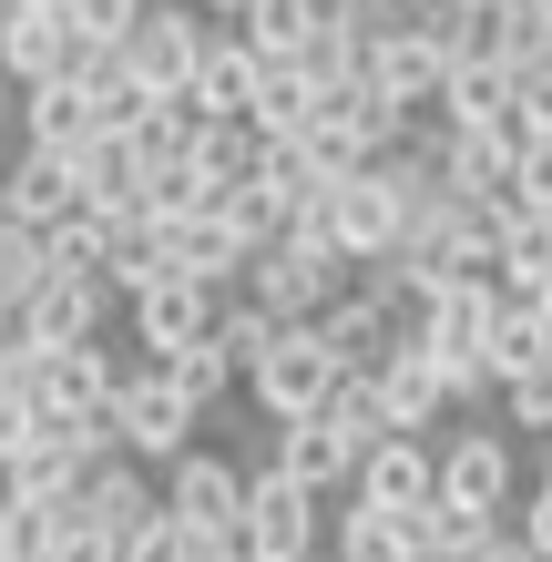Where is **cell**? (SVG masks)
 <instances>
[{"mask_svg": "<svg viewBox=\"0 0 552 562\" xmlns=\"http://www.w3.org/2000/svg\"><path fill=\"white\" fill-rule=\"evenodd\" d=\"M165 379L184 389L194 409H215L225 389H246V369H236V358H225V338H205V348H184V358H165Z\"/></svg>", "mask_w": 552, "mask_h": 562, "instance_id": "30", "label": "cell"}, {"mask_svg": "<svg viewBox=\"0 0 552 562\" xmlns=\"http://www.w3.org/2000/svg\"><path fill=\"white\" fill-rule=\"evenodd\" d=\"M317 103H328V92H317L297 61H267V82H256V144H307L317 134Z\"/></svg>", "mask_w": 552, "mask_h": 562, "instance_id": "23", "label": "cell"}, {"mask_svg": "<svg viewBox=\"0 0 552 562\" xmlns=\"http://www.w3.org/2000/svg\"><path fill=\"white\" fill-rule=\"evenodd\" d=\"M0 113H21V72H11V61H0Z\"/></svg>", "mask_w": 552, "mask_h": 562, "instance_id": "42", "label": "cell"}, {"mask_svg": "<svg viewBox=\"0 0 552 562\" xmlns=\"http://www.w3.org/2000/svg\"><path fill=\"white\" fill-rule=\"evenodd\" d=\"M328 11H348V0H328Z\"/></svg>", "mask_w": 552, "mask_h": 562, "instance_id": "46", "label": "cell"}, {"mask_svg": "<svg viewBox=\"0 0 552 562\" xmlns=\"http://www.w3.org/2000/svg\"><path fill=\"white\" fill-rule=\"evenodd\" d=\"M511 82H522V113H511V123H522V144H552V52L532 61V72H511Z\"/></svg>", "mask_w": 552, "mask_h": 562, "instance_id": "35", "label": "cell"}, {"mask_svg": "<svg viewBox=\"0 0 552 562\" xmlns=\"http://www.w3.org/2000/svg\"><path fill=\"white\" fill-rule=\"evenodd\" d=\"M92 134H103V82L61 72V82H31V92H21V144H42V154H82Z\"/></svg>", "mask_w": 552, "mask_h": 562, "instance_id": "16", "label": "cell"}, {"mask_svg": "<svg viewBox=\"0 0 552 562\" xmlns=\"http://www.w3.org/2000/svg\"><path fill=\"white\" fill-rule=\"evenodd\" d=\"M0 215H11V225H42V236H52L61 215H82V164H72V154L21 144V154H11V175H0Z\"/></svg>", "mask_w": 552, "mask_h": 562, "instance_id": "14", "label": "cell"}, {"mask_svg": "<svg viewBox=\"0 0 552 562\" xmlns=\"http://www.w3.org/2000/svg\"><path fill=\"white\" fill-rule=\"evenodd\" d=\"M532 358H552V317H532V307H511V317H502V338H492V358H481V369H492V379L511 389V379L532 369Z\"/></svg>", "mask_w": 552, "mask_h": 562, "instance_id": "31", "label": "cell"}, {"mask_svg": "<svg viewBox=\"0 0 552 562\" xmlns=\"http://www.w3.org/2000/svg\"><path fill=\"white\" fill-rule=\"evenodd\" d=\"M256 164H267V144H256V123H194V154H184V175L215 194H236V184H256Z\"/></svg>", "mask_w": 552, "mask_h": 562, "instance_id": "24", "label": "cell"}, {"mask_svg": "<svg viewBox=\"0 0 552 562\" xmlns=\"http://www.w3.org/2000/svg\"><path fill=\"white\" fill-rule=\"evenodd\" d=\"M236 296H246V286H205V277H174V286L134 296V348H154V369H165V358H184V348L215 338Z\"/></svg>", "mask_w": 552, "mask_h": 562, "instance_id": "7", "label": "cell"}, {"mask_svg": "<svg viewBox=\"0 0 552 562\" xmlns=\"http://www.w3.org/2000/svg\"><path fill=\"white\" fill-rule=\"evenodd\" d=\"M194 11H205V21H246L256 0H194Z\"/></svg>", "mask_w": 552, "mask_h": 562, "instance_id": "41", "label": "cell"}, {"mask_svg": "<svg viewBox=\"0 0 552 562\" xmlns=\"http://www.w3.org/2000/svg\"><path fill=\"white\" fill-rule=\"evenodd\" d=\"M369 92H388L399 113H419V123H430V113H440V92H450V52H440L419 21L379 31V42H369Z\"/></svg>", "mask_w": 552, "mask_h": 562, "instance_id": "10", "label": "cell"}, {"mask_svg": "<svg viewBox=\"0 0 552 562\" xmlns=\"http://www.w3.org/2000/svg\"><path fill=\"white\" fill-rule=\"evenodd\" d=\"M502 286H511V307H532V317H552V267H542V277H502Z\"/></svg>", "mask_w": 552, "mask_h": 562, "instance_id": "39", "label": "cell"}, {"mask_svg": "<svg viewBox=\"0 0 552 562\" xmlns=\"http://www.w3.org/2000/svg\"><path fill=\"white\" fill-rule=\"evenodd\" d=\"M328 419H338V429H348V440H359V450L399 440V429H388V400H379V379H348L338 400H328Z\"/></svg>", "mask_w": 552, "mask_h": 562, "instance_id": "32", "label": "cell"}, {"mask_svg": "<svg viewBox=\"0 0 552 562\" xmlns=\"http://www.w3.org/2000/svg\"><path fill=\"white\" fill-rule=\"evenodd\" d=\"M522 11H542V21H552V0H522Z\"/></svg>", "mask_w": 552, "mask_h": 562, "instance_id": "45", "label": "cell"}, {"mask_svg": "<svg viewBox=\"0 0 552 562\" xmlns=\"http://www.w3.org/2000/svg\"><path fill=\"white\" fill-rule=\"evenodd\" d=\"M72 521L103 532V542H134V532L165 521V491L144 481V460H92V481L72 491Z\"/></svg>", "mask_w": 552, "mask_h": 562, "instance_id": "12", "label": "cell"}, {"mask_svg": "<svg viewBox=\"0 0 552 562\" xmlns=\"http://www.w3.org/2000/svg\"><path fill=\"white\" fill-rule=\"evenodd\" d=\"M52 277H61L52 236H42V225H11V215H0V307H31Z\"/></svg>", "mask_w": 552, "mask_h": 562, "instance_id": "27", "label": "cell"}, {"mask_svg": "<svg viewBox=\"0 0 552 562\" xmlns=\"http://www.w3.org/2000/svg\"><path fill=\"white\" fill-rule=\"evenodd\" d=\"M338 389H348V369L328 358V338H317V327H286V338L246 369V400L267 409V419H317Z\"/></svg>", "mask_w": 552, "mask_h": 562, "instance_id": "3", "label": "cell"}, {"mask_svg": "<svg viewBox=\"0 0 552 562\" xmlns=\"http://www.w3.org/2000/svg\"><path fill=\"white\" fill-rule=\"evenodd\" d=\"M215 338H225V358H236V369H256V358H267V348L286 338V317H267V307H256V296H236Z\"/></svg>", "mask_w": 552, "mask_h": 562, "instance_id": "33", "label": "cell"}, {"mask_svg": "<svg viewBox=\"0 0 552 562\" xmlns=\"http://www.w3.org/2000/svg\"><path fill=\"white\" fill-rule=\"evenodd\" d=\"M450 11H502V0H450Z\"/></svg>", "mask_w": 552, "mask_h": 562, "instance_id": "44", "label": "cell"}, {"mask_svg": "<svg viewBox=\"0 0 552 562\" xmlns=\"http://www.w3.org/2000/svg\"><path fill=\"white\" fill-rule=\"evenodd\" d=\"M103 317H113V286H103V277H52V286L21 307L31 348H103Z\"/></svg>", "mask_w": 552, "mask_h": 562, "instance_id": "17", "label": "cell"}, {"mask_svg": "<svg viewBox=\"0 0 552 562\" xmlns=\"http://www.w3.org/2000/svg\"><path fill=\"white\" fill-rule=\"evenodd\" d=\"M379 379V400H388V429H440V409H450V379H440V358L430 348H399L388 369H369Z\"/></svg>", "mask_w": 552, "mask_h": 562, "instance_id": "21", "label": "cell"}, {"mask_svg": "<svg viewBox=\"0 0 552 562\" xmlns=\"http://www.w3.org/2000/svg\"><path fill=\"white\" fill-rule=\"evenodd\" d=\"M61 532H72V502H21V491H0V562H52Z\"/></svg>", "mask_w": 552, "mask_h": 562, "instance_id": "28", "label": "cell"}, {"mask_svg": "<svg viewBox=\"0 0 552 562\" xmlns=\"http://www.w3.org/2000/svg\"><path fill=\"white\" fill-rule=\"evenodd\" d=\"M174 236V256H184V277H205V286H246V267H256V236L236 215H184V225H165Z\"/></svg>", "mask_w": 552, "mask_h": 562, "instance_id": "20", "label": "cell"}, {"mask_svg": "<svg viewBox=\"0 0 552 562\" xmlns=\"http://www.w3.org/2000/svg\"><path fill=\"white\" fill-rule=\"evenodd\" d=\"M348 286H359V267H348V256H338L328 236H317V225L277 236V246L246 267V296H256L267 317H286V327H317V317H328Z\"/></svg>", "mask_w": 552, "mask_h": 562, "instance_id": "1", "label": "cell"}, {"mask_svg": "<svg viewBox=\"0 0 552 562\" xmlns=\"http://www.w3.org/2000/svg\"><path fill=\"white\" fill-rule=\"evenodd\" d=\"M542 562H552V471H532V491H522V521H511Z\"/></svg>", "mask_w": 552, "mask_h": 562, "instance_id": "37", "label": "cell"}, {"mask_svg": "<svg viewBox=\"0 0 552 562\" xmlns=\"http://www.w3.org/2000/svg\"><path fill=\"white\" fill-rule=\"evenodd\" d=\"M205 52H215V21L194 11V0H154L144 31L123 42V82L154 92V103H184L194 72H205Z\"/></svg>", "mask_w": 552, "mask_h": 562, "instance_id": "2", "label": "cell"}, {"mask_svg": "<svg viewBox=\"0 0 552 562\" xmlns=\"http://www.w3.org/2000/svg\"><path fill=\"white\" fill-rule=\"evenodd\" d=\"M522 450L502 440V429H461V440L440 450V512H471V521H502L522 502Z\"/></svg>", "mask_w": 552, "mask_h": 562, "instance_id": "5", "label": "cell"}, {"mask_svg": "<svg viewBox=\"0 0 552 562\" xmlns=\"http://www.w3.org/2000/svg\"><path fill=\"white\" fill-rule=\"evenodd\" d=\"M267 460H277L297 491H317V502H328V491H359V460H369V450L348 440L328 409H317V419H277V450H267Z\"/></svg>", "mask_w": 552, "mask_h": 562, "instance_id": "13", "label": "cell"}, {"mask_svg": "<svg viewBox=\"0 0 552 562\" xmlns=\"http://www.w3.org/2000/svg\"><path fill=\"white\" fill-rule=\"evenodd\" d=\"M256 82H267V52H256L246 31H215V52H205V72H194L184 103L205 113V123H246L256 113Z\"/></svg>", "mask_w": 552, "mask_h": 562, "instance_id": "19", "label": "cell"}, {"mask_svg": "<svg viewBox=\"0 0 552 562\" xmlns=\"http://www.w3.org/2000/svg\"><path fill=\"white\" fill-rule=\"evenodd\" d=\"M52 562H123V542H103V532H82V521H72V532L52 542Z\"/></svg>", "mask_w": 552, "mask_h": 562, "instance_id": "38", "label": "cell"}, {"mask_svg": "<svg viewBox=\"0 0 552 562\" xmlns=\"http://www.w3.org/2000/svg\"><path fill=\"white\" fill-rule=\"evenodd\" d=\"M184 277V256H174V236L165 225H123V246H113V267H103V286L134 307V296H154V286H174Z\"/></svg>", "mask_w": 552, "mask_h": 562, "instance_id": "25", "label": "cell"}, {"mask_svg": "<svg viewBox=\"0 0 552 562\" xmlns=\"http://www.w3.org/2000/svg\"><path fill=\"white\" fill-rule=\"evenodd\" d=\"M502 419H511V429H532V440H552V358H532V369L502 389Z\"/></svg>", "mask_w": 552, "mask_h": 562, "instance_id": "34", "label": "cell"}, {"mask_svg": "<svg viewBox=\"0 0 552 562\" xmlns=\"http://www.w3.org/2000/svg\"><path fill=\"white\" fill-rule=\"evenodd\" d=\"M317 236H328L348 267H369V256H399L409 205L388 194V175L369 164V175H338V184H328V205H317Z\"/></svg>", "mask_w": 552, "mask_h": 562, "instance_id": "6", "label": "cell"}, {"mask_svg": "<svg viewBox=\"0 0 552 562\" xmlns=\"http://www.w3.org/2000/svg\"><path fill=\"white\" fill-rule=\"evenodd\" d=\"M317 21H328V0H256L236 31H246V42L267 52V61H297V52L317 42Z\"/></svg>", "mask_w": 552, "mask_h": 562, "instance_id": "29", "label": "cell"}, {"mask_svg": "<svg viewBox=\"0 0 552 562\" xmlns=\"http://www.w3.org/2000/svg\"><path fill=\"white\" fill-rule=\"evenodd\" d=\"M72 11H31V0H0V61L21 72V92L31 82H61L72 72Z\"/></svg>", "mask_w": 552, "mask_h": 562, "instance_id": "18", "label": "cell"}, {"mask_svg": "<svg viewBox=\"0 0 552 562\" xmlns=\"http://www.w3.org/2000/svg\"><path fill=\"white\" fill-rule=\"evenodd\" d=\"M511 113H522V82H511L502 61H461L450 92H440V123H450V134H492V123H511Z\"/></svg>", "mask_w": 552, "mask_h": 562, "instance_id": "22", "label": "cell"}, {"mask_svg": "<svg viewBox=\"0 0 552 562\" xmlns=\"http://www.w3.org/2000/svg\"><path fill=\"white\" fill-rule=\"evenodd\" d=\"M123 562H194V532H184V521L165 512L154 532H134V542H123Z\"/></svg>", "mask_w": 552, "mask_h": 562, "instance_id": "36", "label": "cell"}, {"mask_svg": "<svg viewBox=\"0 0 552 562\" xmlns=\"http://www.w3.org/2000/svg\"><path fill=\"white\" fill-rule=\"evenodd\" d=\"M194 419H205V409H194L165 369H123V389H113V440H123V460H165V471H174V460L194 450Z\"/></svg>", "mask_w": 552, "mask_h": 562, "instance_id": "4", "label": "cell"}, {"mask_svg": "<svg viewBox=\"0 0 552 562\" xmlns=\"http://www.w3.org/2000/svg\"><path fill=\"white\" fill-rule=\"evenodd\" d=\"M297 72H307L317 92H359V82H369V31L348 21V11H328V21H317V42L297 52Z\"/></svg>", "mask_w": 552, "mask_h": 562, "instance_id": "26", "label": "cell"}, {"mask_svg": "<svg viewBox=\"0 0 552 562\" xmlns=\"http://www.w3.org/2000/svg\"><path fill=\"white\" fill-rule=\"evenodd\" d=\"M348 502H369V512H430L440 502V450L419 440V429H399V440H379L359 460V491Z\"/></svg>", "mask_w": 552, "mask_h": 562, "instance_id": "15", "label": "cell"}, {"mask_svg": "<svg viewBox=\"0 0 552 562\" xmlns=\"http://www.w3.org/2000/svg\"><path fill=\"white\" fill-rule=\"evenodd\" d=\"M144 11H154V0H144Z\"/></svg>", "mask_w": 552, "mask_h": 562, "instance_id": "47", "label": "cell"}, {"mask_svg": "<svg viewBox=\"0 0 552 562\" xmlns=\"http://www.w3.org/2000/svg\"><path fill=\"white\" fill-rule=\"evenodd\" d=\"M31 11H82V0H31Z\"/></svg>", "mask_w": 552, "mask_h": 562, "instance_id": "43", "label": "cell"}, {"mask_svg": "<svg viewBox=\"0 0 552 562\" xmlns=\"http://www.w3.org/2000/svg\"><path fill=\"white\" fill-rule=\"evenodd\" d=\"M236 542H246V562H317V491H297V481L267 460V471H256V491H246Z\"/></svg>", "mask_w": 552, "mask_h": 562, "instance_id": "8", "label": "cell"}, {"mask_svg": "<svg viewBox=\"0 0 552 562\" xmlns=\"http://www.w3.org/2000/svg\"><path fill=\"white\" fill-rule=\"evenodd\" d=\"M522 194H532V205H552V144L522 154Z\"/></svg>", "mask_w": 552, "mask_h": 562, "instance_id": "40", "label": "cell"}, {"mask_svg": "<svg viewBox=\"0 0 552 562\" xmlns=\"http://www.w3.org/2000/svg\"><path fill=\"white\" fill-rule=\"evenodd\" d=\"M502 317H511V286L502 277H450L430 307H419V348H430V358H492Z\"/></svg>", "mask_w": 552, "mask_h": 562, "instance_id": "9", "label": "cell"}, {"mask_svg": "<svg viewBox=\"0 0 552 562\" xmlns=\"http://www.w3.org/2000/svg\"><path fill=\"white\" fill-rule=\"evenodd\" d=\"M246 491H256V471H236V460H215V450H184L165 471V512L184 521V532H236Z\"/></svg>", "mask_w": 552, "mask_h": 562, "instance_id": "11", "label": "cell"}]
</instances>
